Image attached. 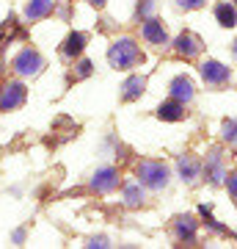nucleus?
<instances>
[{"mask_svg": "<svg viewBox=\"0 0 237 249\" xmlns=\"http://www.w3.org/2000/svg\"><path fill=\"white\" fill-rule=\"evenodd\" d=\"M207 178H210L212 183H218L221 178H226V175H223V172H221V163H218V158H212L210 169H207Z\"/></svg>", "mask_w": 237, "mask_h": 249, "instance_id": "16", "label": "nucleus"}, {"mask_svg": "<svg viewBox=\"0 0 237 249\" xmlns=\"http://www.w3.org/2000/svg\"><path fill=\"white\" fill-rule=\"evenodd\" d=\"M53 11V0H31L25 9V17L28 19H42Z\"/></svg>", "mask_w": 237, "mask_h": 249, "instance_id": "9", "label": "nucleus"}, {"mask_svg": "<svg viewBox=\"0 0 237 249\" xmlns=\"http://www.w3.org/2000/svg\"><path fill=\"white\" fill-rule=\"evenodd\" d=\"M160 119H168V122H176V119H182L185 116V103H179V100H171V103H166V106H160Z\"/></svg>", "mask_w": 237, "mask_h": 249, "instance_id": "10", "label": "nucleus"}, {"mask_svg": "<svg viewBox=\"0 0 237 249\" xmlns=\"http://www.w3.org/2000/svg\"><path fill=\"white\" fill-rule=\"evenodd\" d=\"M88 72H91V64H88V61H83V64H80V72H78V75H80V78H86Z\"/></svg>", "mask_w": 237, "mask_h": 249, "instance_id": "22", "label": "nucleus"}, {"mask_svg": "<svg viewBox=\"0 0 237 249\" xmlns=\"http://www.w3.org/2000/svg\"><path fill=\"white\" fill-rule=\"evenodd\" d=\"M202 78L210 83V86H221V83H226L229 80V67L218 61H204L202 64Z\"/></svg>", "mask_w": 237, "mask_h": 249, "instance_id": "5", "label": "nucleus"}, {"mask_svg": "<svg viewBox=\"0 0 237 249\" xmlns=\"http://www.w3.org/2000/svg\"><path fill=\"white\" fill-rule=\"evenodd\" d=\"M171 97L179 100V103H188V100L193 97V83L188 78H176L174 83H171Z\"/></svg>", "mask_w": 237, "mask_h": 249, "instance_id": "8", "label": "nucleus"}, {"mask_svg": "<svg viewBox=\"0 0 237 249\" xmlns=\"http://www.w3.org/2000/svg\"><path fill=\"white\" fill-rule=\"evenodd\" d=\"M223 136H226V142L237 144V122H226V124H223Z\"/></svg>", "mask_w": 237, "mask_h": 249, "instance_id": "19", "label": "nucleus"}, {"mask_svg": "<svg viewBox=\"0 0 237 249\" xmlns=\"http://www.w3.org/2000/svg\"><path fill=\"white\" fill-rule=\"evenodd\" d=\"M182 9H199V6H204V0H176Z\"/></svg>", "mask_w": 237, "mask_h": 249, "instance_id": "21", "label": "nucleus"}, {"mask_svg": "<svg viewBox=\"0 0 237 249\" xmlns=\"http://www.w3.org/2000/svg\"><path fill=\"white\" fill-rule=\"evenodd\" d=\"M111 64H113L116 70H132L138 61H143V55H141V47L132 42V39H119L113 47H111V53H108Z\"/></svg>", "mask_w": 237, "mask_h": 249, "instance_id": "1", "label": "nucleus"}, {"mask_svg": "<svg viewBox=\"0 0 237 249\" xmlns=\"http://www.w3.org/2000/svg\"><path fill=\"white\" fill-rule=\"evenodd\" d=\"M193 232H196V222L190 219V216H179V219H176V235H179V238L190 241Z\"/></svg>", "mask_w": 237, "mask_h": 249, "instance_id": "14", "label": "nucleus"}, {"mask_svg": "<svg viewBox=\"0 0 237 249\" xmlns=\"http://www.w3.org/2000/svg\"><path fill=\"white\" fill-rule=\"evenodd\" d=\"M44 67V58L36 50H22V53L17 55V61H14V70L19 72V75H36V72H42Z\"/></svg>", "mask_w": 237, "mask_h": 249, "instance_id": "3", "label": "nucleus"}, {"mask_svg": "<svg viewBox=\"0 0 237 249\" xmlns=\"http://www.w3.org/2000/svg\"><path fill=\"white\" fill-rule=\"evenodd\" d=\"M235 55H237V42H235Z\"/></svg>", "mask_w": 237, "mask_h": 249, "instance_id": "25", "label": "nucleus"}, {"mask_svg": "<svg viewBox=\"0 0 237 249\" xmlns=\"http://www.w3.org/2000/svg\"><path fill=\"white\" fill-rule=\"evenodd\" d=\"M226 188H229V194H232V199H235V205H237V172L226 175Z\"/></svg>", "mask_w": 237, "mask_h": 249, "instance_id": "20", "label": "nucleus"}, {"mask_svg": "<svg viewBox=\"0 0 237 249\" xmlns=\"http://www.w3.org/2000/svg\"><path fill=\"white\" fill-rule=\"evenodd\" d=\"M143 39H146L149 45H166L168 36H166V28H163V22H158V19H149V22L143 25Z\"/></svg>", "mask_w": 237, "mask_h": 249, "instance_id": "7", "label": "nucleus"}, {"mask_svg": "<svg viewBox=\"0 0 237 249\" xmlns=\"http://www.w3.org/2000/svg\"><path fill=\"white\" fill-rule=\"evenodd\" d=\"M116 183H119V178H116V172L113 169H102L97 172V178H94V188L97 191H111V188H116Z\"/></svg>", "mask_w": 237, "mask_h": 249, "instance_id": "11", "label": "nucleus"}, {"mask_svg": "<svg viewBox=\"0 0 237 249\" xmlns=\"http://www.w3.org/2000/svg\"><path fill=\"white\" fill-rule=\"evenodd\" d=\"M143 89H146V78H141V75H135V78H130L127 83H124V100H135L143 94Z\"/></svg>", "mask_w": 237, "mask_h": 249, "instance_id": "12", "label": "nucleus"}, {"mask_svg": "<svg viewBox=\"0 0 237 249\" xmlns=\"http://www.w3.org/2000/svg\"><path fill=\"white\" fill-rule=\"evenodd\" d=\"M91 3H94V6H105V0H91Z\"/></svg>", "mask_w": 237, "mask_h": 249, "instance_id": "24", "label": "nucleus"}, {"mask_svg": "<svg viewBox=\"0 0 237 249\" xmlns=\"http://www.w3.org/2000/svg\"><path fill=\"white\" fill-rule=\"evenodd\" d=\"M174 50L179 55H185V58H193V55H199V50H202V42H199L193 34H182L179 39H176Z\"/></svg>", "mask_w": 237, "mask_h": 249, "instance_id": "6", "label": "nucleus"}, {"mask_svg": "<svg viewBox=\"0 0 237 249\" xmlns=\"http://www.w3.org/2000/svg\"><path fill=\"white\" fill-rule=\"evenodd\" d=\"M141 11H143V14H149V11H152V0H143V6H141Z\"/></svg>", "mask_w": 237, "mask_h": 249, "instance_id": "23", "label": "nucleus"}, {"mask_svg": "<svg viewBox=\"0 0 237 249\" xmlns=\"http://www.w3.org/2000/svg\"><path fill=\"white\" fill-rule=\"evenodd\" d=\"M25 103V86L22 83H6L0 91V108L3 111H14Z\"/></svg>", "mask_w": 237, "mask_h": 249, "instance_id": "4", "label": "nucleus"}, {"mask_svg": "<svg viewBox=\"0 0 237 249\" xmlns=\"http://www.w3.org/2000/svg\"><path fill=\"white\" fill-rule=\"evenodd\" d=\"M215 17H218V22L221 25H226V28H232L237 22V11L229 6V3H221L218 9H215Z\"/></svg>", "mask_w": 237, "mask_h": 249, "instance_id": "13", "label": "nucleus"}, {"mask_svg": "<svg viewBox=\"0 0 237 249\" xmlns=\"http://www.w3.org/2000/svg\"><path fill=\"white\" fill-rule=\"evenodd\" d=\"M124 199H127V205H138V202H141L138 186H127V191H124Z\"/></svg>", "mask_w": 237, "mask_h": 249, "instance_id": "17", "label": "nucleus"}, {"mask_svg": "<svg viewBox=\"0 0 237 249\" xmlns=\"http://www.w3.org/2000/svg\"><path fill=\"white\" fill-rule=\"evenodd\" d=\"M83 45H86V36L72 34L69 39H66V45H63V55H78L80 50H83Z\"/></svg>", "mask_w": 237, "mask_h": 249, "instance_id": "15", "label": "nucleus"}, {"mask_svg": "<svg viewBox=\"0 0 237 249\" xmlns=\"http://www.w3.org/2000/svg\"><path fill=\"white\" fill-rule=\"evenodd\" d=\"M138 180L149 188H163L168 183V169L160 163H141L138 166Z\"/></svg>", "mask_w": 237, "mask_h": 249, "instance_id": "2", "label": "nucleus"}, {"mask_svg": "<svg viewBox=\"0 0 237 249\" xmlns=\"http://www.w3.org/2000/svg\"><path fill=\"white\" fill-rule=\"evenodd\" d=\"M179 172L185 175V180H193V175H196V163H193V160H182V163H179Z\"/></svg>", "mask_w": 237, "mask_h": 249, "instance_id": "18", "label": "nucleus"}]
</instances>
